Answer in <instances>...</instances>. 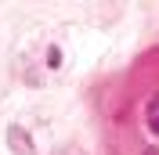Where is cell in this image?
<instances>
[{"mask_svg":"<svg viewBox=\"0 0 159 155\" xmlns=\"http://www.w3.org/2000/svg\"><path fill=\"white\" fill-rule=\"evenodd\" d=\"M47 65H51V69L61 65V51H51V54H47Z\"/></svg>","mask_w":159,"mask_h":155,"instance_id":"1","label":"cell"}]
</instances>
